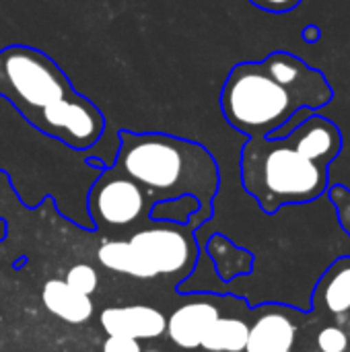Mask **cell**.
I'll return each mask as SVG.
<instances>
[{
    "instance_id": "obj_1",
    "label": "cell",
    "mask_w": 350,
    "mask_h": 352,
    "mask_svg": "<svg viewBox=\"0 0 350 352\" xmlns=\"http://www.w3.org/2000/svg\"><path fill=\"white\" fill-rule=\"evenodd\" d=\"M0 97L35 130L72 151H89L105 134L103 111L37 47L12 43L0 50Z\"/></svg>"
},
{
    "instance_id": "obj_2",
    "label": "cell",
    "mask_w": 350,
    "mask_h": 352,
    "mask_svg": "<svg viewBox=\"0 0 350 352\" xmlns=\"http://www.w3.org/2000/svg\"><path fill=\"white\" fill-rule=\"evenodd\" d=\"M340 151L338 126L311 113L285 136L248 138L241 148V184L266 214L311 202L328 188L330 163Z\"/></svg>"
},
{
    "instance_id": "obj_3",
    "label": "cell",
    "mask_w": 350,
    "mask_h": 352,
    "mask_svg": "<svg viewBox=\"0 0 350 352\" xmlns=\"http://www.w3.org/2000/svg\"><path fill=\"white\" fill-rule=\"evenodd\" d=\"M332 97L324 72L295 54L272 52L229 70L221 89V111L231 128L260 138L274 134L301 109L328 105Z\"/></svg>"
},
{
    "instance_id": "obj_4",
    "label": "cell",
    "mask_w": 350,
    "mask_h": 352,
    "mask_svg": "<svg viewBox=\"0 0 350 352\" xmlns=\"http://www.w3.org/2000/svg\"><path fill=\"white\" fill-rule=\"evenodd\" d=\"M113 169L134 179L153 204L194 196L202 221L212 214L221 173L210 151L190 138L167 132L120 130Z\"/></svg>"
},
{
    "instance_id": "obj_5",
    "label": "cell",
    "mask_w": 350,
    "mask_h": 352,
    "mask_svg": "<svg viewBox=\"0 0 350 352\" xmlns=\"http://www.w3.org/2000/svg\"><path fill=\"white\" fill-rule=\"evenodd\" d=\"M89 212L101 227L126 229L140 219H151L153 202L146 192L113 167H103L89 192Z\"/></svg>"
},
{
    "instance_id": "obj_6",
    "label": "cell",
    "mask_w": 350,
    "mask_h": 352,
    "mask_svg": "<svg viewBox=\"0 0 350 352\" xmlns=\"http://www.w3.org/2000/svg\"><path fill=\"white\" fill-rule=\"evenodd\" d=\"M192 225H157L136 231L128 241L132 248L161 274H177L190 270L196 260V243L192 239Z\"/></svg>"
},
{
    "instance_id": "obj_7",
    "label": "cell",
    "mask_w": 350,
    "mask_h": 352,
    "mask_svg": "<svg viewBox=\"0 0 350 352\" xmlns=\"http://www.w3.org/2000/svg\"><path fill=\"white\" fill-rule=\"evenodd\" d=\"M101 328L107 336L151 340L165 334L167 318L151 305L107 307L101 311Z\"/></svg>"
},
{
    "instance_id": "obj_8",
    "label": "cell",
    "mask_w": 350,
    "mask_h": 352,
    "mask_svg": "<svg viewBox=\"0 0 350 352\" xmlns=\"http://www.w3.org/2000/svg\"><path fill=\"white\" fill-rule=\"evenodd\" d=\"M219 309L210 303H190L182 305L167 320V332L173 344L186 351L200 346L204 332L219 318Z\"/></svg>"
},
{
    "instance_id": "obj_9",
    "label": "cell",
    "mask_w": 350,
    "mask_h": 352,
    "mask_svg": "<svg viewBox=\"0 0 350 352\" xmlns=\"http://www.w3.org/2000/svg\"><path fill=\"white\" fill-rule=\"evenodd\" d=\"M41 299H43L45 309L52 316L72 326L89 322L95 309L89 295L74 291L70 285H66V280H60V278H52L43 285Z\"/></svg>"
},
{
    "instance_id": "obj_10",
    "label": "cell",
    "mask_w": 350,
    "mask_h": 352,
    "mask_svg": "<svg viewBox=\"0 0 350 352\" xmlns=\"http://www.w3.org/2000/svg\"><path fill=\"white\" fill-rule=\"evenodd\" d=\"M295 336H297V328L289 318L281 314H268V316H262L250 328L245 352L291 351L295 344Z\"/></svg>"
},
{
    "instance_id": "obj_11",
    "label": "cell",
    "mask_w": 350,
    "mask_h": 352,
    "mask_svg": "<svg viewBox=\"0 0 350 352\" xmlns=\"http://www.w3.org/2000/svg\"><path fill=\"white\" fill-rule=\"evenodd\" d=\"M97 258L101 266H105L111 272H120V274L142 278V280L159 276L155 268L132 248L130 241H105L99 248Z\"/></svg>"
},
{
    "instance_id": "obj_12",
    "label": "cell",
    "mask_w": 350,
    "mask_h": 352,
    "mask_svg": "<svg viewBox=\"0 0 350 352\" xmlns=\"http://www.w3.org/2000/svg\"><path fill=\"white\" fill-rule=\"evenodd\" d=\"M250 326L237 318H217L202 336L200 346L208 352H243Z\"/></svg>"
},
{
    "instance_id": "obj_13",
    "label": "cell",
    "mask_w": 350,
    "mask_h": 352,
    "mask_svg": "<svg viewBox=\"0 0 350 352\" xmlns=\"http://www.w3.org/2000/svg\"><path fill=\"white\" fill-rule=\"evenodd\" d=\"M324 287V301L332 314H347L350 311V266L338 264L326 278Z\"/></svg>"
},
{
    "instance_id": "obj_14",
    "label": "cell",
    "mask_w": 350,
    "mask_h": 352,
    "mask_svg": "<svg viewBox=\"0 0 350 352\" xmlns=\"http://www.w3.org/2000/svg\"><path fill=\"white\" fill-rule=\"evenodd\" d=\"M66 285H70L74 291H78V293H83V295H93L95 291H97V287H99V276H97V272H95V268L93 266H89V264H76V266H72L70 270H68V274H66Z\"/></svg>"
},
{
    "instance_id": "obj_15",
    "label": "cell",
    "mask_w": 350,
    "mask_h": 352,
    "mask_svg": "<svg viewBox=\"0 0 350 352\" xmlns=\"http://www.w3.org/2000/svg\"><path fill=\"white\" fill-rule=\"evenodd\" d=\"M318 346L322 352H344L349 349V336L336 326H328L318 334Z\"/></svg>"
},
{
    "instance_id": "obj_16",
    "label": "cell",
    "mask_w": 350,
    "mask_h": 352,
    "mask_svg": "<svg viewBox=\"0 0 350 352\" xmlns=\"http://www.w3.org/2000/svg\"><path fill=\"white\" fill-rule=\"evenodd\" d=\"M103 352H142V349H140V342L134 338L109 336L103 342Z\"/></svg>"
},
{
    "instance_id": "obj_17",
    "label": "cell",
    "mask_w": 350,
    "mask_h": 352,
    "mask_svg": "<svg viewBox=\"0 0 350 352\" xmlns=\"http://www.w3.org/2000/svg\"><path fill=\"white\" fill-rule=\"evenodd\" d=\"M254 6L266 10V12H274V14H283L289 12L293 8H297L301 4V0H250Z\"/></svg>"
},
{
    "instance_id": "obj_18",
    "label": "cell",
    "mask_w": 350,
    "mask_h": 352,
    "mask_svg": "<svg viewBox=\"0 0 350 352\" xmlns=\"http://www.w3.org/2000/svg\"><path fill=\"white\" fill-rule=\"evenodd\" d=\"M285 352H291V351H285Z\"/></svg>"
}]
</instances>
